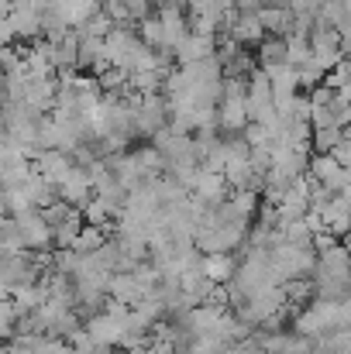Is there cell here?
Wrapping results in <instances>:
<instances>
[{
    "mask_svg": "<svg viewBox=\"0 0 351 354\" xmlns=\"http://www.w3.org/2000/svg\"><path fill=\"white\" fill-rule=\"evenodd\" d=\"M341 3H345V10H348V14H351V0H341Z\"/></svg>",
    "mask_w": 351,
    "mask_h": 354,
    "instance_id": "f1b7e54d",
    "label": "cell"
},
{
    "mask_svg": "<svg viewBox=\"0 0 351 354\" xmlns=\"http://www.w3.org/2000/svg\"><path fill=\"white\" fill-rule=\"evenodd\" d=\"M217 35H197V31H190L183 41H179V48H176V62L179 66H186V62H197V59H204V55H214L217 52Z\"/></svg>",
    "mask_w": 351,
    "mask_h": 354,
    "instance_id": "7c38bea8",
    "label": "cell"
},
{
    "mask_svg": "<svg viewBox=\"0 0 351 354\" xmlns=\"http://www.w3.org/2000/svg\"><path fill=\"white\" fill-rule=\"evenodd\" d=\"M97 354H127V351H120V348H97Z\"/></svg>",
    "mask_w": 351,
    "mask_h": 354,
    "instance_id": "4316f807",
    "label": "cell"
},
{
    "mask_svg": "<svg viewBox=\"0 0 351 354\" xmlns=\"http://www.w3.org/2000/svg\"><path fill=\"white\" fill-rule=\"evenodd\" d=\"M120 3H124V10L131 14V21L138 24V21H145V17L152 14V3H155V0H120Z\"/></svg>",
    "mask_w": 351,
    "mask_h": 354,
    "instance_id": "ffe728a7",
    "label": "cell"
},
{
    "mask_svg": "<svg viewBox=\"0 0 351 354\" xmlns=\"http://www.w3.org/2000/svg\"><path fill=\"white\" fill-rule=\"evenodd\" d=\"M155 3H159V7H165V3H179V0H155Z\"/></svg>",
    "mask_w": 351,
    "mask_h": 354,
    "instance_id": "83f0119b",
    "label": "cell"
},
{
    "mask_svg": "<svg viewBox=\"0 0 351 354\" xmlns=\"http://www.w3.org/2000/svg\"><path fill=\"white\" fill-rule=\"evenodd\" d=\"M228 348L217 334H200V337H193L190 344H186V351L183 354H221Z\"/></svg>",
    "mask_w": 351,
    "mask_h": 354,
    "instance_id": "d6986e66",
    "label": "cell"
},
{
    "mask_svg": "<svg viewBox=\"0 0 351 354\" xmlns=\"http://www.w3.org/2000/svg\"><path fill=\"white\" fill-rule=\"evenodd\" d=\"M307 176L314 183H321L324 189H331V193H341L345 189V169H341V162L331 151H314L310 155V165H307Z\"/></svg>",
    "mask_w": 351,
    "mask_h": 354,
    "instance_id": "5b68a950",
    "label": "cell"
},
{
    "mask_svg": "<svg viewBox=\"0 0 351 354\" xmlns=\"http://www.w3.org/2000/svg\"><path fill=\"white\" fill-rule=\"evenodd\" d=\"M331 155L341 162V169H351V138H348V134H345V138H341V141L331 148Z\"/></svg>",
    "mask_w": 351,
    "mask_h": 354,
    "instance_id": "44dd1931",
    "label": "cell"
},
{
    "mask_svg": "<svg viewBox=\"0 0 351 354\" xmlns=\"http://www.w3.org/2000/svg\"><path fill=\"white\" fill-rule=\"evenodd\" d=\"M14 224H17V234H21V248H24V251H35V254H42V251H55V237H52V227L45 224L42 210L17 214Z\"/></svg>",
    "mask_w": 351,
    "mask_h": 354,
    "instance_id": "3957f363",
    "label": "cell"
},
{
    "mask_svg": "<svg viewBox=\"0 0 351 354\" xmlns=\"http://www.w3.org/2000/svg\"><path fill=\"white\" fill-rule=\"evenodd\" d=\"M324 0H289V10L293 14H317Z\"/></svg>",
    "mask_w": 351,
    "mask_h": 354,
    "instance_id": "603a6c76",
    "label": "cell"
},
{
    "mask_svg": "<svg viewBox=\"0 0 351 354\" xmlns=\"http://www.w3.org/2000/svg\"><path fill=\"white\" fill-rule=\"evenodd\" d=\"M31 169H35L38 176H45L48 183L59 186V183L66 179V172L73 169V155L62 151V148H42V151L31 155Z\"/></svg>",
    "mask_w": 351,
    "mask_h": 354,
    "instance_id": "52a82bcc",
    "label": "cell"
},
{
    "mask_svg": "<svg viewBox=\"0 0 351 354\" xmlns=\"http://www.w3.org/2000/svg\"><path fill=\"white\" fill-rule=\"evenodd\" d=\"M17 313H21V310H17V303L0 296V344H3V341H10V337L17 334Z\"/></svg>",
    "mask_w": 351,
    "mask_h": 354,
    "instance_id": "ac0fdd59",
    "label": "cell"
},
{
    "mask_svg": "<svg viewBox=\"0 0 351 354\" xmlns=\"http://www.w3.org/2000/svg\"><path fill=\"white\" fill-rule=\"evenodd\" d=\"M107 227H97V224H87L83 221V227H80V234H76V241H73V251H80V254H93L104 241H107Z\"/></svg>",
    "mask_w": 351,
    "mask_h": 354,
    "instance_id": "2e32d148",
    "label": "cell"
},
{
    "mask_svg": "<svg viewBox=\"0 0 351 354\" xmlns=\"http://www.w3.org/2000/svg\"><path fill=\"white\" fill-rule=\"evenodd\" d=\"M224 38H231V41L244 45V48L258 45L265 38V28L258 21V10H234L231 21L224 24Z\"/></svg>",
    "mask_w": 351,
    "mask_h": 354,
    "instance_id": "8992f818",
    "label": "cell"
},
{
    "mask_svg": "<svg viewBox=\"0 0 351 354\" xmlns=\"http://www.w3.org/2000/svg\"><path fill=\"white\" fill-rule=\"evenodd\" d=\"M190 193H193L200 203H207V207H221V203L231 196V186L224 183L221 172H214V169H200V176H197V183H193Z\"/></svg>",
    "mask_w": 351,
    "mask_h": 354,
    "instance_id": "9c48e42d",
    "label": "cell"
},
{
    "mask_svg": "<svg viewBox=\"0 0 351 354\" xmlns=\"http://www.w3.org/2000/svg\"><path fill=\"white\" fill-rule=\"evenodd\" d=\"M134 127L145 138H155L169 127V100L162 93H134Z\"/></svg>",
    "mask_w": 351,
    "mask_h": 354,
    "instance_id": "7a4b0ae2",
    "label": "cell"
},
{
    "mask_svg": "<svg viewBox=\"0 0 351 354\" xmlns=\"http://www.w3.org/2000/svg\"><path fill=\"white\" fill-rule=\"evenodd\" d=\"M310 210L321 217V227L324 231H331V234H338V237H345L351 231V200L345 193H327Z\"/></svg>",
    "mask_w": 351,
    "mask_h": 354,
    "instance_id": "277c9868",
    "label": "cell"
},
{
    "mask_svg": "<svg viewBox=\"0 0 351 354\" xmlns=\"http://www.w3.org/2000/svg\"><path fill=\"white\" fill-rule=\"evenodd\" d=\"M55 193H59V200H66V203H73V207H87L90 200H93V183H90V172L87 169H80V165H73L69 172H66V179L55 186Z\"/></svg>",
    "mask_w": 351,
    "mask_h": 354,
    "instance_id": "ba28073f",
    "label": "cell"
},
{
    "mask_svg": "<svg viewBox=\"0 0 351 354\" xmlns=\"http://www.w3.org/2000/svg\"><path fill=\"white\" fill-rule=\"evenodd\" d=\"M269 254H272V275L279 286L289 279H314L317 275V248L314 244L279 241L269 248Z\"/></svg>",
    "mask_w": 351,
    "mask_h": 354,
    "instance_id": "6da1fadb",
    "label": "cell"
},
{
    "mask_svg": "<svg viewBox=\"0 0 351 354\" xmlns=\"http://www.w3.org/2000/svg\"><path fill=\"white\" fill-rule=\"evenodd\" d=\"M145 296H152V292H148V286H145L134 272H114V275H111V299L124 303V306H134V303H141Z\"/></svg>",
    "mask_w": 351,
    "mask_h": 354,
    "instance_id": "8fae6325",
    "label": "cell"
},
{
    "mask_svg": "<svg viewBox=\"0 0 351 354\" xmlns=\"http://www.w3.org/2000/svg\"><path fill=\"white\" fill-rule=\"evenodd\" d=\"M258 21H262V28H265V35H289L293 31V10H289V3H265V7H258Z\"/></svg>",
    "mask_w": 351,
    "mask_h": 354,
    "instance_id": "5bb4252c",
    "label": "cell"
},
{
    "mask_svg": "<svg viewBox=\"0 0 351 354\" xmlns=\"http://www.w3.org/2000/svg\"><path fill=\"white\" fill-rule=\"evenodd\" d=\"M14 10V0H0V17H7Z\"/></svg>",
    "mask_w": 351,
    "mask_h": 354,
    "instance_id": "484cf974",
    "label": "cell"
},
{
    "mask_svg": "<svg viewBox=\"0 0 351 354\" xmlns=\"http://www.w3.org/2000/svg\"><path fill=\"white\" fill-rule=\"evenodd\" d=\"M341 327H351V296L341 299Z\"/></svg>",
    "mask_w": 351,
    "mask_h": 354,
    "instance_id": "cb8c5ba5",
    "label": "cell"
},
{
    "mask_svg": "<svg viewBox=\"0 0 351 354\" xmlns=\"http://www.w3.org/2000/svg\"><path fill=\"white\" fill-rule=\"evenodd\" d=\"M237 272V258L234 251H210L204 254V275L214 282V286H228Z\"/></svg>",
    "mask_w": 351,
    "mask_h": 354,
    "instance_id": "4fadbf2b",
    "label": "cell"
},
{
    "mask_svg": "<svg viewBox=\"0 0 351 354\" xmlns=\"http://www.w3.org/2000/svg\"><path fill=\"white\" fill-rule=\"evenodd\" d=\"M269 73V83H272V100H276V111L286 107L296 93H300V76H296V66H276V69H265Z\"/></svg>",
    "mask_w": 351,
    "mask_h": 354,
    "instance_id": "30bf717a",
    "label": "cell"
},
{
    "mask_svg": "<svg viewBox=\"0 0 351 354\" xmlns=\"http://www.w3.org/2000/svg\"><path fill=\"white\" fill-rule=\"evenodd\" d=\"M0 217H10V207H7V193H3V186H0Z\"/></svg>",
    "mask_w": 351,
    "mask_h": 354,
    "instance_id": "d4e9b609",
    "label": "cell"
},
{
    "mask_svg": "<svg viewBox=\"0 0 351 354\" xmlns=\"http://www.w3.org/2000/svg\"><path fill=\"white\" fill-rule=\"evenodd\" d=\"M10 296H14V303H17L21 313H31V310H38V306L48 299V292H45L42 282H38V286H24V289H17V292H10Z\"/></svg>",
    "mask_w": 351,
    "mask_h": 354,
    "instance_id": "e0dca14e",
    "label": "cell"
},
{
    "mask_svg": "<svg viewBox=\"0 0 351 354\" xmlns=\"http://www.w3.org/2000/svg\"><path fill=\"white\" fill-rule=\"evenodd\" d=\"M334 31H338L341 52H345V55H351V14H345V17H341V24H338Z\"/></svg>",
    "mask_w": 351,
    "mask_h": 354,
    "instance_id": "7402d4cb",
    "label": "cell"
},
{
    "mask_svg": "<svg viewBox=\"0 0 351 354\" xmlns=\"http://www.w3.org/2000/svg\"><path fill=\"white\" fill-rule=\"evenodd\" d=\"M255 62H258V69H276V66H286V38H282V35H265V38L258 41Z\"/></svg>",
    "mask_w": 351,
    "mask_h": 354,
    "instance_id": "9a60e30c",
    "label": "cell"
}]
</instances>
